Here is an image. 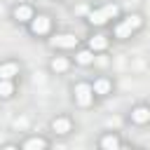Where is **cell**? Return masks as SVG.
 <instances>
[{"instance_id":"1","label":"cell","mask_w":150,"mask_h":150,"mask_svg":"<svg viewBox=\"0 0 150 150\" xmlns=\"http://www.w3.org/2000/svg\"><path fill=\"white\" fill-rule=\"evenodd\" d=\"M138 26H141V16H138V14H131V16H127V19L115 28V35H117V38H129Z\"/></svg>"},{"instance_id":"6","label":"cell","mask_w":150,"mask_h":150,"mask_svg":"<svg viewBox=\"0 0 150 150\" xmlns=\"http://www.w3.org/2000/svg\"><path fill=\"white\" fill-rule=\"evenodd\" d=\"M16 73H19V66L16 63H2L0 66V80H12Z\"/></svg>"},{"instance_id":"15","label":"cell","mask_w":150,"mask_h":150,"mask_svg":"<svg viewBox=\"0 0 150 150\" xmlns=\"http://www.w3.org/2000/svg\"><path fill=\"white\" fill-rule=\"evenodd\" d=\"M101 145H103L105 150H115V148H120V141H117L115 136H103V141H101Z\"/></svg>"},{"instance_id":"5","label":"cell","mask_w":150,"mask_h":150,"mask_svg":"<svg viewBox=\"0 0 150 150\" xmlns=\"http://www.w3.org/2000/svg\"><path fill=\"white\" fill-rule=\"evenodd\" d=\"M49 45H52V47H63V49H68V47H75V45H77V38H75V35L63 33V35L52 38V40H49Z\"/></svg>"},{"instance_id":"9","label":"cell","mask_w":150,"mask_h":150,"mask_svg":"<svg viewBox=\"0 0 150 150\" xmlns=\"http://www.w3.org/2000/svg\"><path fill=\"white\" fill-rule=\"evenodd\" d=\"M52 129H54L56 134H68V131H70V120H66V117H56V120L52 122Z\"/></svg>"},{"instance_id":"11","label":"cell","mask_w":150,"mask_h":150,"mask_svg":"<svg viewBox=\"0 0 150 150\" xmlns=\"http://www.w3.org/2000/svg\"><path fill=\"white\" fill-rule=\"evenodd\" d=\"M23 148H26V150H35V148H47V141H45V138H28V141L23 143Z\"/></svg>"},{"instance_id":"3","label":"cell","mask_w":150,"mask_h":150,"mask_svg":"<svg viewBox=\"0 0 150 150\" xmlns=\"http://www.w3.org/2000/svg\"><path fill=\"white\" fill-rule=\"evenodd\" d=\"M91 96H94V89H91V84H84V82H80V84L75 87V101H77L80 105H89V103H91Z\"/></svg>"},{"instance_id":"7","label":"cell","mask_w":150,"mask_h":150,"mask_svg":"<svg viewBox=\"0 0 150 150\" xmlns=\"http://www.w3.org/2000/svg\"><path fill=\"white\" fill-rule=\"evenodd\" d=\"M14 19H19V21H30V19H33V9H30L28 5H19V7L14 9Z\"/></svg>"},{"instance_id":"10","label":"cell","mask_w":150,"mask_h":150,"mask_svg":"<svg viewBox=\"0 0 150 150\" xmlns=\"http://www.w3.org/2000/svg\"><path fill=\"white\" fill-rule=\"evenodd\" d=\"M105 47H108L105 35H94V38L89 40V49H91V52H101V49H105Z\"/></svg>"},{"instance_id":"2","label":"cell","mask_w":150,"mask_h":150,"mask_svg":"<svg viewBox=\"0 0 150 150\" xmlns=\"http://www.w3.org/2000/svg\"><path fill=\"white\" fill-rule=\"evenodd\" d=\"M117 14V5H105V7H101V9H96V12H91L89 14V21L91 23H105L108 19H112Z\"/></svg>"},{"instance_id":"13","label":"cell","mask_w":150,"mask_h":150,"mask_svg":"<svg viewBox=\"0 0 150 150\" xmlns=\"http://www.w3.org/2000/svg\"><path fill=\"white\" fill-rule=\"evenodd\" d=\"M91 89H94L96 94H108V91H110V82H108V80H96Z\"/></svg>"},{"instance_id":"12","label":"cell","mask_w":150,"mask_h":150,"mask_svg":"<svg viewBox=\"0 0 150 150\" xmlns=\"http://www.w3.org/2000/svg\"><path fill=\"white\" fill-rule=\"evenodd\" d=\"M66 68H68V61H66L63 56H56V59L52 61V70H54V73H63Z\"/></svg>"},{"instance_id":"4","label":"cell","mask_w":150,"mask_h":150,"mask_svg":"<svg viewBox=\"0 0 150 150\" xmlns=\"http://www.w3.org/2000/svg\"><path fill=\"white\" fill-rule=\"evenodd\" d=\"M49 26H52L49 16H33V19H30V30H33L35 35H45V33L49 30Z\"/></svg>"},{"instance_id":"16","label":"cell","mask_w":150,"mask_h":150,"mask_svg":"<svg viewBox=\"0 0 150 150\" xmlns=\"http://www.w3.org/2000/svg\"><path fill=\"white\" fill-rule=\"evenodd\" d=\"M12 91H14L12 82H9V80H0V96L7 98V96H12Z\"/></svg>"},{"instance_id":"14","label":"cell","mask_w":150,"mask_h":150,"mask_svg":"<svg viewBox=\"0 0 150 150\" xmlns=\"http://www.w3.org/2000/svg\"><path fill=\"white\" fill-rule=\"evenodd\" d=\"M91 59H94V54H91V49H82V52H77V63H82V66H87V63H91Z\"/></svg>"},{"instance_id":"8","label":"cell","mask_w":150,"mask_h":150,"mask_svg":"<svg viewBox=\"0 0 150 150\" xmlns=\"http://www.w3.org/2000/svg\"><path fill=\"white\" fill-rule=\"evenodd\" d=\"M131 120H134V122H138V124H145V122L150 120V110H148V108H143V105H141V108H134Z\"/></svg>"}]
</instances>
